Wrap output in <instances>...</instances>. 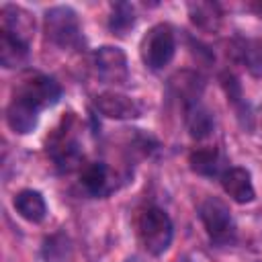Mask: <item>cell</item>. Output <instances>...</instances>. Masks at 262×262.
I'll return each mask as SVG.
<instances>
[{"instance_id":"obj_10","label":"cell","mask_w":262,"mask_h":262,"mask_svg":"<svg viewBox=\"0 0 262 262\" xmlns=\"http://www.w3.org/2000/svg\"><path fill=\"white\" fill-rule=\"evenodd\" d=\"M6 123L14 133L27 135L31 133L37 123H39V111H35L33 106H29L27 102H23L20 98L12 96L8 108H6Z\"/></svg>"},{"instance_id":"obj_14","label":"cell","mask_w":262,"mask_h":262,"mask_svg":"<svg viewBox=\"0 0 262 262\" xmlns=\"http://www.w3.org/2000/svg\"><path fill=\"white\" fill-rule=\"evenodd\" d=\"M188 12L192 23L207 31H215L221 23V10L215 2H190Z\"/></svg>"},{"instance_id":"obj_8","label":"cell","mask_w":262,"mask_h":262,"mask_svg":"<svg viewBox=\"0 0 262 262\" xmlns=\"http://www.w3.org/2000/svg\"><path fill=\"white\" fill-rule=\"evenodd\" d=\"M0 16H2V31H6L8 35L29 43L31 37H33V31H35V20H33V14L16 4H4L2 10H0Z\"/></svg>"},{"instance_id":"obj_12","label":"cell","mask_w":262,"mask_h":262,"mask_svg":"<svg viewBox=\"0 0 262 262\" xmlns=\"http://www.w3.org/2000/svg\"><path fill=\"white\" fill-rule=\"evenodd\" d=\"M29 55V43L8 35L6 31H0V61L4 68H16L20 66Z\"/></svg>"},{"instance_id":"obj_4","label":"cell","mask_w":262,"mask_h":262,"mask_svg":"<svg viewBox=\"0 0 262 262\" xmlns=\"http://www.w3.org/2000/svg\"><path fill=\"white\" fill-rule=\"evenodd\" d=\"M199 217L209 233V237L217 244H227L233 239V233H235V225H233V219L229 215V209L223 201L219 199H205L199 207Z\"/></svg>"},{"instance_id":"obj_15","label":"cell","mask_w":262,"mask_h":262,"mask_svg":"<svg viewBox=\"0 0 262 262\" xmlns=\"http://www.w3.org/2000/svg\"><path fill=\"white\" fill-rule=\"evenodd\" d=\"M80 182L84 184V188L90 194H104L106 192V184H108V170L102 162H92L88 166H84L82 174H80Z\"/></svg>"},{"instance_id":"obj_13","label":"cell","mask_w":262,"mask_h":262,"mask_svg":"<svg viewBox=\"0 0 262 262\" xmlns=\"http://www.w3.org/2000/svg\"><path fill=\"white\" fill-rule=\"evenodd\" d=\"M186 127L194 139H205L213 131V119L211 113L201 106L196 100L186 106Z\"/></svg>"},{"instance_id":"obj_19","label":"cell","mask_w":262,"mask_h":262,"mask_svg":"<svg viewBox=\"0 0 262 262\" xmlns=\"http://www.w3.org/2000/svg\"><path fill=\"white\" fill-rule=\"evenodd\" d=\"M244 59L254 74H260L262 72V45L256 41H248L244 47Z\"/></svg>"},{"instance_id":"obj_5","label":"cell","mask_w":262,"mask_h":262,"mask_svg":"<svg viewBox=\"0 0 262 262\" xmlns=\"http://www.w3.org/2000/svg\"><path fill=\"white\" fill-rule=\"evenodd\" d=\"M16 98H20L23 102H27L29 106H33L35 111H43V108H49L53 106L59 98H61V86L49 78V76H33V78H27L14 92Z\"/></svg>"},{"instance_id":"obj_17","label":"cell","mask_w":262,"mask_h":262,"mask_svg":"<svg viewBox=\"0 0 262 262\" xmlns=\"http://www.w3.org/2000/svg\"><path fill=\"white\" fill-rule=\"evenodd\" d=\"M53 160H55V164H57L61 170H66V172L78 168L80 162H82V154H80V149H78V143L72 141V139L59 141V143L53 147Z\"/></svg>"},{"instance_id":"obj_6","label":"cell","mask_w":262,"mask_h":262,"mask_svg":"<svg viewBox=\"0 0 262 262\" xmlns=\"http://www.w3.org/2000/svg\"><path fill=\"white\" fill-rule=\"evenodd\" d=\"M92 61H94L96 76L102 82L121 86V84H125L129 80L127 55L123 53V49L113 47V45H104V47H100V49L94 51Z\"/></svg>"},{"instance_id":"obj_16","label":"cell","mask_w":262,"mask_h":262,"mask_svg":"<svg viewBox=\"0 0 262 262\" xmlns=\"http://www.w3.org/2000/svg\"><path fill=\"white\" fill-rule=\"evenodd\" d=\"M190 168L196 174L213 176L219 172V151L215 147H201L190 154Z\"/></svg>"},{"instance_id":"obj_20","label":"cell","mask_w":262,"mask_h":262,"mask_svg":"<svg viewBox=\"0 0 262 262\" xmlns=\"http://www.w3.org/2000/svg\"><path fill=\"white\" fill-rule=\"evenodd\" d=\"M250 8H252V10H254V12H256L260 18H262V0H256V2H252V4H250Z\"/></svg>"},{"instance_id":"obj_18","label":"cell","mask_w":262,"mask_h":262,"mask_svg":"<svg viewBox=\"0 0 262 262\" xmlns=\"http://www.w3.org/2000/svg\"><path fill=\"white\" fill-rule=\"evenodd\" d=\"M135 23V12H133V6L127 4V2H117L113 4V12H111V18H108V27L111 31H115L117 35H123L125 31H129Z\"/></svg>"},{"instance_id":"obj_2","label":"cell","mask_w":262,"mask_h":262,"mask_svg":"<svg viewBox=\"0 0 262 262\" xmlns=\"http://www.w3.org/2000/svg\"><path fill=\"white\" fill-rule=\"evenodd\" d=\"M174 51H176L174 31L166 23L154 25L143 35L141 45H139L141 59L149 70H162L164 66H168L174 57Z\"/></svg>"},{"instance_id":"obj_3","label":"cell","mask_w":262,"mask_h":262,"mask_svg":"<svg viewBox=\"0 0 262 262\" xmlns=\"http://www.w3.org/2000/svg\"><path fill=\"white\" fill-rule=\"evenodd\" d=\"M45 33L61 49H74L82 43V27L70 6H53L45 12Z\"/></svg>"},{"instance_id":"obj_9","label":"cell","mask_w":262,"mask_h":262,"mask_svg":"<svg viewBox=\"0 0 262 262\" xmlns=\"http://www.w3.org/2000/svg\"><path fill=\"white\" fill-rule=\"evenodd\" d=\"M96 108L108 119H137L141 115L139 104L117 92H102L96 96Z\"/></svg>"},{"instance_id":"obj_1","label":"cell","mask_w":262,"mask_h":262,"mask_svg":"<svg viewBox=\"0 0 262 262\" xmlns=\"http://www.w3.org/2000/svg\"><path fill=\"white\" fill-rule=\"evenodd\" d=\"M137 235L141 239V246L149 254L154 256L164 254L170 248L174 235V225L170 215L160 207H147L137 219Z\"/></svg>"},{"instance_id":"obj_11","label":"cell","mask_w":262,"mask_h":262,"mask_svg":"<svg viewBox=\"0 0 262 262\" xmlns=\"http://www.w3.org/2000/svg\"><path fill=\"white\" fill-rule=\"evenodd\" d=\"M12 203H14L16 213L23 219H27L29 223H41L47 217V205H45V199L39 190L25 188V190L14 194Z\"/></svg>"},{"instance_id":"obj_7","label":"cell","mask_w":262,"mask_h":262,"mask_svg":"<svg viewBox=\"0 0 262 262\" xmlns=\"http://www.w3.org/2000/svg\"><path fill=\"white\" fill-rule=\"evenodd\" d=\"M221 186L223 190L239 205L252 203L256 196L254 184H252V176L246 168L242 166H231L221 174Z\"/></svg>"}]
</instances>
